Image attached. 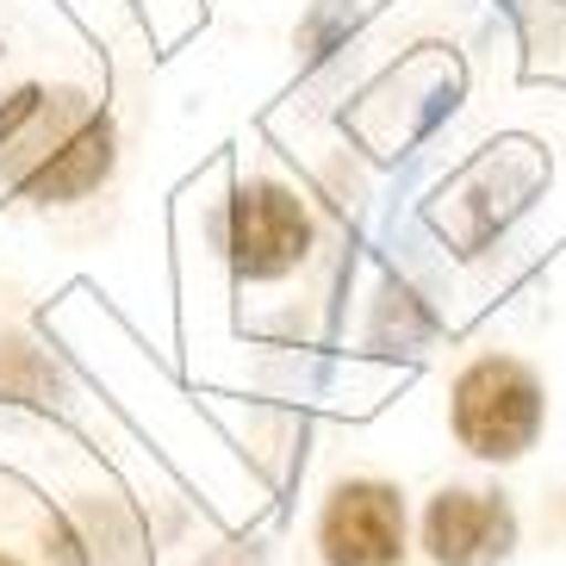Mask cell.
Here are the masks:
<instances>
[{"label": "cell", "mask_w": 566, "mask_h": 566, "mask_svg": "<svg viewBox=\"0 0 566 566\" xmlns=\"http://www.w3.org/2000/svg\"><path fill=\"white\" fill-rule=\"evenodd\" d=\"M0 566H150L125 480L32 405H0Z\"/></svg>", "instance_id": "1"}, {"label": "cell", "mask_w": 566, "mask_h": 566, "mask_svg": "<svg viewBox=\"0 0 566 566\" xmlns=\"http://www.w3.org/2000/svg\"><path fill=\"white\" fill-rule=\"evenodd\" d=\"M312 250V218L286 187H243L231 206V255L243 281H281Z\"/></svg>", "instance_id": "3"}, {"label": "cell", "mask_w": 566, "mask_h": 566, "mask_svg": "<svg viewBox=\"0 0 566 566\" xmlns=\"http://www.w3.org/2000/svg\"><path fill=\"white\" fill-rule=\"evenodd\" d=\"M454 436L480 461H516L542 436V380L511 355H480L454 380Z\"/></svg>", "instance_id": "2"}, {"label": "cell", "mask_w": 566, "mask_h": 566, "mask_svg": "<svg viewBox=\"0 0 566 566\" xmlns=\"http://www.w3.org/2000/svg\"><path fill=\"white\" fill-rule=\"evenodd\" d=\"M317 548L331 566H392L405 554V504L392 485H336L317 523Z\"/></svg>", "instance_id": "4"}, {"label": "cell", "mask_w": 566, "mask_h": 566, "mask_svg": "<svg viewBox=\"0 0 566 566\" xmlns=\"http://www.w3.org/2000/svg\"><path fill=\"white\" fill-rule=\"evenodd\" d=\"M511 511L485 492H442L423 516V548L436 566H499L511 554Z\"/></svg>", "instance_id": "5"}]
</instances>
